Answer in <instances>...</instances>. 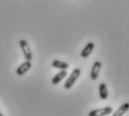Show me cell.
I'll return each instance as SVG.
<instances>
[{
  "instance_id": "1",
  "label": "cell",
  "mask_w": 129,
  "mask_h": 116,
  "mask_svg": "<svg viewBox=\"0 0 129 116\" xmlns=\"http://www.w3.org/2000/svg\"><path fill=\"white\" fill-rule=\"evenodd\" d=\"M80 75H81V70H80V69H78V68L74 69V70L72 71V73L70 75V77L68 78V80L65 81L64 88H65V89H70L72 86L74 85V82L76 81V79L80 77Z\"/></svg>"
},
{
  "instance_id": "2",
  "label": "cell",
  "mask_w": 129,
  "mask_h": 116,
  "mask_svg": "<svg viewBox=\"0 0 129 116\" xmlns=\"http://www.w3.org/2000/svg\"><path fill=\"white\" fill-rule=\"evenodd\" d=\"M112 108L110 106H107L103 108H99V109H93L89 112V116H107L112 114Z\"/></svg>"
},
{
  "instance_id": "3",
  "label": "cell",
  "mask_w": 129,
  "mask_h": 116,
  "mask_svg": "<svg viewBox=\"0 0 129 116\" xmlns=\"http://www.w3.org/2000/svg\"><path fill=\"white\" fill-rule=\"evenodd\" d=\"M19 45H20L21 50H23V53H24V56H25V59H26V61H31L33 55H31V51H30V49H29V45H28V43H27V41L20 39V41H19Z\"/></svg>"
},
{
  "instance_id": "4",
  "label": "cell",
  "mask_w": 129,
  "mask_h": 116,
  "mask_svg": "<svg viewBox=\"0 0 129 116\" xmlns=\"http://www.w3.org/2000/svg\"><path fill=\"white\" fill-rule=\"evenodd\" d=\"M100 70H101V62H100V61H95V62H94V64L92 65L91 73H90L91 79H92V80H96V79H98Z\"/></svg>"
},
{
  "instance_id": "5",
  "label": "cell",
  "mask_w": 129,
  "mask_h": 116,
  "mask_svg": "<svg viewBox=\"0 0 129 116\" xmlns=\"http://www.w3.org/2000/svg\"><path fill=\"white\" fill-rule=\"evenodd\" d=\"M30 68H31L30 61H25L24 63H21V64L19 65L18 68H17L16 73H17L18 76H23V75H25V73H26Z\"/></svg>"
},
{
  "instance_id": "6",
  "label": "cell",
  "mask_w": 129,
  "mask_h": 116,
  "mask_svg": "<svg viewBox=\"0 0 129 116\" xmlns=\"http://www.w3.org/2000/svg\"><path fill=\"white\" fill-rule=\"evenodd\" d=\"M93 49H94V44L92 43V42H89V43L84 46V49L82 50V52H81V56H82L83 59H86L91 53H92Z\"/></svg>"
},
{
  "instance_id": "7",
  "label": "cell",
  "mask_w": 129,
  "mask_h": 116,
  "mask_svg": "<svg viewBox=\"0 0 129 116\" xmlns=\"http://www.w3.org/2000/svg\"><path fill=\"white\" fill-rule=\"evenodd\" d=\"M128 109H129V104H128V103H123L122 105H121L120 107H119L115 113L112 112V114H111V116H122L126 112H127Z\"/></svg>"
},
{
  "instance_id": "8",
  "label": "cell",
  "mask_w": 129,
  "mask_h": 116,
  "mask_svg": "<svg viewBox=\"0 0 129 116\" xmlns=\"http://www.w3.org/2000/svg\"><path fill=\"white\" fill-rule=\"evenodd\" d=\"M99 96L101 99H107L108 98V88L106 83H100L99 85Z\"/></svg>"
},
{
  "instance_id": "9",
  "label": "cell",
  "mask_w": 129,
  "mask_h": 116,
  "mask_svg": "<svg viewBox=\"0 0 129 116\" xmlns=\"http://www.w3.org/2000/svg\"><path fill=\"white\" fill-rule=\"evenodd\" d=\"M65 77H66V70H62L61 72H58L57 75L55 76V77H53V79H52V83H53V85H57L59 81L63 80Z\"/></svg>"
},
{
  "instance_id": "10",
  "label": "cell",
  "mask_w": 129,
  "mask_h": 116,
  "mask_svg": "<svg viewBox=\"0 0 129 116\" xmlns=\"http://www.w3.org/2000/svg\"><path fill=\"white\" fill-rule=\"evenodd\" d=\"M52 65L54 68H57V69H61V70H66L69 68V63L66 62H63V61H59V60H54L52 62Z\"/></svg>"
},
{
  "instance_id": "11",
  "label": "cell",
  "mask_w": 129,
  "mask_h": 116,
  "mask_svg": "<svg viewBox=\"0 0 129 116\" xmlns=\"http://www.w3.org/2000/svg\"><path fill=\"white\" fill-rule=\"evenodd\" d=\"M0 116H4V115H2V113H1V112H0Z\"/></svg>"
}]
</instances>
